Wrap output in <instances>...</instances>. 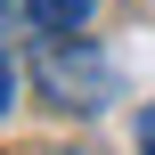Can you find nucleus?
Instances as JSON below:
<instances>
[{"label":"nucleus","instance_id":"obj_3","mask_svg":"<svg viewBox=\"0 0 155 155\" xmlns=\"http://www.w3.org/2000/svg\"><path fill=\"white\" fill-rule=\"evenodd\" d=\"M16 90H25V74H16V57H8V49H0V114H8V106H16Z\"/></svg>","mask_w":155,"mask_h":155},{"label":"nucleus","instance_id":"obj_1","mask_svg":"<svg viewBox=\"0 0 155 155\" xmlns=\"http://www.w3.org/2000/svg\"><path fill=\"white\" fill-rule=\"evenodd\" d=\"M33 82H41V98H57V106H74V114H106V106L123 98V74H114V57H106L90 33L41 41V49H33Z\"/></svg>","mask_w":155,"mask_h":155},{"label":"nucleus","instance_id":"obj_5","mask_svg":"<svg viewBox=\"0 0 155 155\" xmlns=\"http://www.w3.org/2000/svg\"><path fill=\"white\" fill-rule=\"evenodd\" d=\"M49 155H74V147H49Z\"/></svg>","mask_w":155,"mask_h":155},{"label":"nucleus","instance_id":"obj_6","mask_svg":"<svg viewBox=\"0 0 155 155\" xmlns=\"http://www.w3.org/2000/svg\"><path fill=\"white\" fill-rule=\"evenodd\" d=\"M0 16H8V0H0Z\"/></svg>","mask_w":155,"mask_h":155},{"label":"nucleus","instance_id":"obj_4","mask_svg":"<svg viewBox=\"0 0 155 155\" xmlns=\"http://www.w3.org/2000/svg\"><path fill=\"white\" fill-rule=\"evenodd\" d=\"M139 155H155V98L139 106Z\"/></svg>","mask_w":155,"mask_h":155},{"label":"nucleus","instance_id":"obj_2","mask_svg":"<svg viewBox=\"0 0 155 155\" xmlns=\"http://www.w3.org/2000/svg\"><path fill=\"white\" fill-rule=\"evenodd\" d=\"M25 8V25L41 33V41H57V33H90V16H98V0H16Z\"/></svg>","mask_w":155,"mask_h":155}]
</instances>
